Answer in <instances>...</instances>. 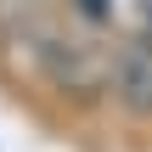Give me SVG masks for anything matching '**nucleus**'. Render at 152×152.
<instances>
[{"instance_id":"f03ea898","label":"nucleus","mask_w":152,"mask_h":152,"mask_svg":"<svg viewBox=\"0 0 152 152\" xmlns=\"http://www.w3.org/2000/svg\"><path fill=\"white\" fill-rule=\"evenodd\" d=\"M135 23H141V34L152 39V0H135Z\"/></svg>"},{"instance_id":"7ed1b4c3","label":"nucleus","mask_w":152,"mask_h":152,"mask_svg":"<svg viewBox=\"0 0 152 152\" xmlns=\"http://www.w3.org/2000/svg\"><path fill=\"white\" fill-rule=\"evenodd\" d=\"M79 11L85 17H107V0H79Z\"/></svg>"},{"instance_id":"f257e3e1","label":"nucleus","mask_w":152,"mask_h":152,"mask_svg":"<svg viewBox=\"0 0 152 152\" xmlns=\"http://www.w3.org/2000/svg\"><path fill=\"white\" fill-rule=\"evenodd\" d=\"M113 85L118 96L135 107V113H152V39H130L118 56H113Z\"/></svg>"}]
</instances>
